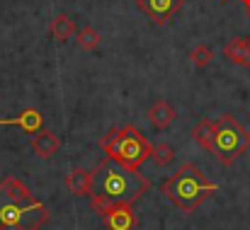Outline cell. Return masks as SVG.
<instances>
[{"label": "cell", "instance_id": "cell-9", "mask_svg": "<svg viewBox=\"0 0 250 230\" xmlns=\"http://www.w3.org/2000/svg\"><path fill=\"white\" fill-rule=\"evenodd\" d=\"M20 126L22 131H27V134H39L42 129H44V116H42V112L39 109H24L20 116H15V119H0V126Z\"/></svg>", "mask_w": 250, "mask_h": 230}, {"label": "cell", "instance_id": "cell-14", "mask_svg": "<svg viewBox=\"0 0 250 230\" xmlns=\"http://www.w3.org/2000/svg\"><path fill=\"white\" fill-rule=\"evenodd\" d=\"M49 32H51V37L56 39V41H68L73 34H76V22L68 17V15H56L54 19H51V27H49Z\"/></svg>", "mask_w": 250, "mask_h": 230}, {"label": "cell", "instance_id": "cell-6", "mask_svg": "<svg viewBox=\"0 0 250 230\" xmlns=\"http://www.w3.org/2000/svg\"><path fill=\"white\" fill-rule=\"evenodd\" d=\"M139 10L146 12L158 27H163L172 15L180 12L182 7V0H136Z\"/></svg>", "mask_w": 250, "mask_h": 230}, {"label": "cell", "instance_id": "cell-4", "mask_svg": "<svg viewBox=\"0 0 250 230\" xmlns=\"http://www.w3.org/2000/svg\"><path fill=\"white\" fill-rule=\"evenodd\" d=\"M100 146L112 162H119L126 170H139L151 157V148H153L136 126L107 131V136L100 141Z\"/></svg>", "mask_w": 250, "mask_h": 230}, {"label": "cell", "instance_id": "cell-5", "mask_svg": "<svg viewBox=\"0 0 250 230\" xmlns=\"http://www.w3.org/2000/svg\"><path fill=\"white\" fill-rule=\"evenodd\" d=\"M250 148V134L246 126L233 116V114H224L216 121V143H214V153L224 165H233L238 155H243Z\"/></svg>", "mask_w": 250, "mask_h": 230}, {"label": "cell", "instance_id": "cell-12", "mask_svg": "<svg viewBox=\"0 0 250 230\" xmlns=\"http://www.w3.org/2000/svg\"><path fill=\"white\" fill-rule=\"evenodd\" d=\"M66 189L73 196H90V192H92V172L83 170V167H76L66 177Z\"/></svg>", "mask_w": 250, "mask_h": 230}, {"label": "cell", "instance_id": "cell-8", "mask_svg": "<svg viewBox=\"0 0 250 230\" xmlns=\"http://www.w3.org/2000/svg\"><path fill=\"white\" fill-rule=\"evenodd\" d=\"M224 58H229L236 66H250V39L248 37H233L221 49Z\"/></svg>", "mask_w": 250, "mask_h": 230}, {"label": "cell", "instance_id": "cell-11", "mask_svg": "<svg viewBox=\"0 0 250 230\" xmlns=\"http://www.w3.org/2000/svg\"><path fill=\"white\" fill-rule=\"evenodd\" d=\"M61 148V138L54 134V131H46V129H42L39 134H34V138H32V151L39 155V157H51V155H56V151Z\"/></svg>", "mask_w": 250, "mask_h": 230}, {"label": "cell", "instance_id": "cell-7", "mask_svg": "<svg viewBox=\"0 0 250 230\" xmlns=\"http://www.w3.org/2000/svg\"><path fill=\"white\" fill-rule=\"evenodd\" d=\"M104 226L109 230H134L139 226V218L134 213V204H117L102 216Z\"/></svg>", "mask_w": 250, "mask_h": 230}, {"label": "cell", "instance_id": "cell-17", "mask_svg": "<svg viewBox=\"0 0 250 230\" xmlns=\"http://www.w3.org/2000/svg\"><path fill=\"white\" fill-rule=\"evenodd\" d=\"M151 157H153L161 167H167V165L172 162V157H175V151H172V146H167V143H158V146L151 148Z\"/></svg>", "mask_w": 250, "mask_h": 230}, {"label": "cell", "instance_id": "cell-2", "mask_svg": "<svg viewBox=\"0 0 250 230\" xmlns=\"http://www.w3.org/2000/svg\"><path fill=\"white\" fill-rule=\"evenodd\" d=\"M49 209L17 179H0V230H42Z\"/></svg>", "mask_w": 250, "mask_h": 230}, {"label": "cell", "instance_id": "cell-1", "mask_svg": "<svg viewBox=\"0 0 250 230\" xmlns=\"http://www.w3.org/2000/svg\"><path fill=\"white\" fill-rule=\"evenodd\" d=\"M148 189L151 182L139 170H126L107 157L92 172L90 206L95 213L104 216L117 204H136Z\"/></svg>", "mask_w": 250, "mask_h": 230}, {"label": "cell", "instance_id": "cell-16", "mask_svg": "<svg viewBox=\"0 0 250 230\" xmlns=\"http://www.w3.org/2000/svg\"><path fill=\"white\" fill-rule=\"evenodd\" d=\"M189 58H192V63H194L197 68H207V66L214 61V51H211L209 46L199 44V46H194V49L189 51Z\"/></svg>", "mask_w": 250, "mask_h": 230}, {"label": "cell", "instance_id": "cell-19", "mask_svg": "<svg viewBox=\"0 0 250 230\" xmlns=\"http://www.w3.org/2000/svg\"><path fill=\"white\" fill-rule=\"evenodd\" d=\"M221 2H229V0H221Z\"/></svg>", "mask_w": 250, "mask_h": 230}, {"label": "cell", "instance_id": "cell-18", "mask_svg": "<svg viewBox=\"0 0 250 230\" xmlns=\"http://www.w3.org/2000/svg\"><path fill=\"white\" fill-rule=\"evenodd\" d=\"M243 2V7H246V15H248V19H250V0H241Z\"/></svg>", "mask_w": 250, "mask_h": 230}, {"label": "cell", "instance_id": "cell-10", "mask_svg": "<svg viewBox=\"0 0 250 230\" xmlns=\"http://www.w3.org/2000/svg\"><path fill=\"white\" fill-rule=\"evenodd\" d=\"M175 116H177L175 107H172L170 102H166V99L153 102V107L148 109V121H151V126L158 129V131H166L167 126L175 121Z\"/></svg>", "mask_w": 250, "mask_h": 230}, {"label": "cell", "instance_id": "cell-15", "mask_svg": "<svg viewBox=\"0 0 250 230\" xmlns=\"http://www.w3.org/2000/svg\"><path fill=\"white\" fill-rule=\"evenodd\" d=\"M100 41H102V37H100V32H97L95 27H83V29L78 32V44H81V49H85V51L97 49Z\"/></svg>", "mask_w": 250, "mask_h": 230}, {"label": "cell", "instance_id": "cell-13", "mask_svg": "<svg viewBox=\"0 0 250 230\" xmlns=\"http://www.w3.org/2000/svg\"><path fill=\"white\" fill-rule=\"evenodd\" d=\"M194 141L204 148V151H214V143H216V121H209V119H202L194 131H192Z\"/></svg>", "mask_w": 250, "mask_h": 230}, {"label": "cell", "instance_id": "cell-3", "mask_svg": "<svg viewBox=\"0 0 250 230\" xmlns=\"http://www.w3.org/2000/svg\"><path fill=\"white\" fill-rule=\"evenodd\" d=\"M216 189L219 187L209 182L207 174L192 162H185L172 177H167L161 184V192L166 194L167 201L185 213H192L194 209H199Z\"/></svg>", "mask_w": 250, "mask_h": 230}]
</instances>
